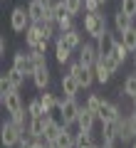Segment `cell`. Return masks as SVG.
I'll list each match as a JSON object with an SVG mask.
<instances>
[{"label": "cell", "mask_w": 136, "mask_h": 148, "mask_svg": "<svg viewBox=\"0 0 136 148\" xmlns=\"http://www.w3.org/2000/svg\"><path fill=\"white\" fill-rule=\"evenodd\" d=\"M84 32H87L89 37H94V40H99L101 35H106L109 32V27H106V15L104 12H84Z\"/></svg>", "instance_id": "1"}, {"label": "cell", "mask_w": 136, "mask_h": 148, "mask_svg": "<svg viewBox=\"0 0 136 148\" xmlns=\"http://www.w3.org/2000/svg\"><path fill=\"white\" fill-rule=\"evenodd\" d=\"M82 111V104L77 99H69V96H59V106H57V114L64 123H77V116Z\"/></svg>", "instance_id": "2"}, {"label": "cell", "mask_w": 136, "mask_h": 148, "mask_svg": "<svg viewBox=\"0 0 136 148\" xmlns=\"http://www.w3.org/2000/svg\"><path fill=\"white\" fill-rule=\"evenodd\" d=\"M67 72L72 74V77H74L77 82H79V86H82V89H89V86L94 84V79H97L94 69H92V67H84V64L79 62V59L69 64V69H67Z\"/></svg>", "instance_id": "3"}, {"label": "cell", "mask_w": 136, "mask_h": 148, "mask_svg": "<svg viewBox=\"0 0 136 148\" xmlns=\"http://www.w3.org/2000/svg\"><path fill=\"white\" fill-rule=\"evenodd\" d=\"M22 133H25V131H22L20 126H15L12 121H5L3 126H0V138H3V146H5V148H17Z\"/></svg>", "instance_id": "4"}, {"label": "cell", "mask_w": 136, "mask_h": 148, "mask_svg": "<svg viewBox=\"0 0 136 148\" xmlns=\"http://www.w3.org/2000/svg\"><path fill=\"white\" fill-rule=\"evenodd\" d=\"M30 25H32V20H30V15H27V8H22V5L12 8V12H10V27H12V32H22V35H25V30Z\"/></svg>", "instance_id": "5"}, {"label": "cell", "mask_w": 136, "mask_h": 148, "mask_svg": "<svg viewBox=\"0 0 136 148\" xmlns=\"http://www.w3.org/2000/svg\"><path fill=\"white\" fill-rule=\"evenodd\" d=\"M12 69L22 72L25 77H32V74H35V64H32V59H30V52L17 49V52L12 54Z\"/></svg>", "instance_id": "6"}, {"label": "cell", "mask_w": 136, "mask_h": 148, "mask_svg": "<svg viewBox=\"0 0 136 148\" xmlns=\"http://www.w3.org/2000/svg\"><path fill=\"white\" fill-rule=\"evenodd\" d=\"M79 62L84 64V67H97V62H99V49H97L94 42H84L82 47H79Z\"/></svg>", "instance_id": "7"}, {"label": "cell", "mask_w": 136, "mask_h": 148, "mask_svg": "<svg viewBox=\"0 0 136 148\" xmlns=\"http://www.w3.org/2000/svg\"><path fill=\"white\" fill-rule=\"evenodd\" d=\"M52 114H42V116H35L30 121V126H27V133H30V136H35L37 141H40L42 136H45V128H47V123L52 121Z\"/></svg>", "instance_id": "8"}, {"label": "cell", "mask_w": 136, "mask_h": 148, "mask_svg": "<svg viewBox=\"0 0 136 148\" xmlns=\"http://www.w3.org/2000/svg\"><path fill=\"white\" fill-rule=\"evenodd\" d=\"M97 119H99L101 123H106V121H119V119H121V109H119V104H114V101H104V106L99 109Z\"/></svg>", "instance_id": "9"}, {"label": "cell", "mask_w": 136, "mask_h": 148, "mask_svg": "<svg viewBox=\"0 0 136 148\" xmlns=\"http://www.w3.org/2000/svg\"><path fill=\"white\" fill-rule=\"evenodd\" d=\"M59 40H62V42L67 45L72 52H79V47L84 45V35H82V30H77V27H74V30H69V32H62V35H59Z\"/></svg>", "instance_id": "10"}, {"label": "cell", "mask_w": 136, "mask_h": 148, "mask_svg": "<svg viewBox=\"0 0 136 148\" xmlns=\"http://www.w3.org/2000/svg\"><path fill=\"white\" fill-rule=\"evenodd\" d=\"M59 86H62V94L64 96H69V99H77V94H79V89H82V86H79V82L74 79L72 74H62V79H59Z\"/></svg>", "instance_id": "11"}, {"label": "cell", "mask_w": 136, "mask_h": 148, "mask_svg": "<svg viewBox=\"0 0 136 148\" xmlns=\"http://www.w3.org/2000/svg\"><path fill=\"white\" fill-rule=\"evenodd\" d=\"M0 104L5 106V111H8V114H17V111H22V109H25V106H22V96H20V89L10 91V94H8L5 99H0Z\"/></svg>", "instance_id": "12"}, {"label": "cell", "mask_w": 136, "mask_h": 148, "mask_svg": "<svg viewBox=\"0 0 136 148\" xmlns=\"http://www.w3.org/2000/svg\"><path fill=\"white\" fill-rule=\"evenodd\" d=\"M94 123H97V114H92L89 109H84L82 106V111H79V116H77V131H94Z\"/></svg>", "instance_id": "13"}, {"label": "cell", "mask_w": 136, "mask_h": 148, "mask_svg": "<svg viewBox=\"0 0 136 148\" xmlns=\"http://www.w3.org/2000/svg\"><path fill=\"white\" fill-rule=\"evenodd\" d=\"M27 15H30L32 22H42L45 15H47V5H45L42 0H30V3H27Z\"/></svg>", "instance_id": "14"}, {"label": "cell", "mask_w": 136, "mask_h": 148, "mask_svg": "<svg viewBox=\"0 0 136 148\" xmlns=\"http://www.w3.org/2000/svg\"><path fill=\"white\" fill-rule=\"evenodd\" d=\"M116 40H119V32H106V35H101L99 40H97V49H99V54H111L114 52V45Z\"/></svg>", "instance_id": "15"}, {"label": "cell", "mask_w": 136, "mask_h": 148, "mask_svg": "<svg viewBox=\"0 0 136 148\" xmlns=\"http://www.w3.org/2000/svg\"><path fill=\"white\" fill-rule=\"evenodd\" d=\"M40 42H42V30H40V22H32V25L25 30V45H27V49H35Z\"/></svg>", "instance_id": "16"}, {"label": "cell", "mask_w": 136, "mask_h": 148, "mask_svg": "<svg viewBox=\"0 0 136 148\" xmlns=\"http://www.w3.org/2000/svg\"><path fill=\"white\" fill-rule=\"evenodd\" d=\"M64 131V121L62 119H52V121L47 123V128H45V136H42V141H47V143H52V141H57V136Z\"/></svg>", "instance_id": "17"}, {"label": "cell", "mask_w": 136, "mask_h": 148, "mask_svg": "<svg viewBox=\"0 0 136 148\" xmlns=\"http://www.w3.org/2000/svg\"><path fill=\"white\" fill-rule=\"evenodd\" d=\"M136 17H129V15H124V12L119 10V8H116V12H114V30L119 32H126V30H131V27H136Z\"/></svg>", "instance_id": "18"}, {"label": "cell", "mask_w": 136, "mask_h": 148, "mask_svg": "<svg viewBox=\"0 0 136 148\" xmlns=\"http://www.w3.org/2000/svg\"><path fill=\"white\" fill-rule=\"evenodd\" d=\"M50 79H52V77H50V67H37L35 74H32V84H35L40 91H47Z\"/></svg>", "instance_id": "19"}, {"label": "cell", "mask_w": 136, "mask_h": 148, "mask_svg": "<svg viewBox=\"0 0 136 148\" xmlns=\"http://www.w3.org/2000/svg\"><path fill=\"white\" fill-rule=\"evenodd\" d=\"M55 59H57V62L62 64V67L69 62V59H72V49H69L67 45H64L62 40H59V35H57V40H55Z\"/></svg>", "instance_id": "20"}, {"label": "cell", "mask_w": 136, "mask_h": 148, "mask_svg": "<svg viewBox=\"0 0 136 148\" xmlns=\"http://www.w3.org/2000/svg\"><path fill=\"white\" fill-rule=\"evenodd\" d=\"M119 138H121L124 143L136 141L134 131H131V123H129V116H121V119H119Z\"/></svg>", "instance_id": "21"}, {"label": "cell", "mask_w": 136, "mask_h": 148, "mask_svg": "<svg viewBox=\"0 0 136 148\" xmlns=\"http://www.w3.org/2000/svg\"><path fill=\"white\" fill-rule=\"evenodd\" d=\"M114 138H119V121L101 123V141H114Z\"/></svg>", "instance_id": "22"}, {"label": "cell", "mask_w": 136, "mask_h": 148, "mask_svg": "<svg viewBox=\"0 0 136 148\" xmlns=\"http://www.w3.org/2000/svg\"><path fill=\"white\" fill-rule=\"evenodd\" d=\"M94 131H77V148H94Z\"/></svg>", "instance_id": "23"}, {"label": "cell", "mask_w": 136, "mask_h": 148, "mask_svg": "<svg viewBox=\"0 0 136 148\" xmlns=\"http://www.w3.org/2000/svg\"><path fill=\"white\" fill-rule=\"evenodd\" d=\"M10 121L15 123V126H20L22 131H27V126H30L32 116L27 114V109H22V111H17V114H10Z\"/></svg>", "instance_id": "24"}, {"label": "cell", "mask_w": 136, "mask_h": 148, "mask_svg": "<svg viewBox=\"0 0 136 148\" xmlns=\"http://www.w3.org/2000/svg\"><path fill=\"white\" fill-rule=\"evenodd\" d=\"M99 64H104L111 74H116V72L121 69V62L114 57V54H99Z\"/></svg>", "instance_id": "25"}, {"label": "cell", "mask_w": 136, "mask_h": 148, "mask_svg": "<svg viewBox=\"0 0 136 148\" xmlns=\"http://www.w3.org/2000/svg\"><path fill=\"white\" fill-rule=\"evenodd\" d=\"M25 109H27V114H30L32 119H35V116H42V114H47V111H45V106H42V101H40V96L30 99V101H27V106H25Z\"/></svg>", "instance_id": "26"}, {"label": "cell", "mask_w": 136, "mask_h": 148, "mask_svg": "<svg viewBox=\"0 0 136 148\" xmlns=\"http://www.w3.org/2000/svg\"><path fill=\"white\" fill-rule=\"evenodd\" d=\"M121 94L131 96V99L136 96V72H134V74H129V77L124 79V86H121Z\"/></svg>", "instance_id": "27"}, {"label": "cell", "mask_w": 136, "mask_h": 148, "mask_svg": "<svg viewBox=\"0 0 136 148\" xmlns=\"http://www.w3.org/2000/svg\"><path fill=\"white\" fill-rule=\"evenodd\" d=\"M101 106H104V99H101L99 94H89V99H87V104H84V109H89L92 114H99Z\"/></svg>", "instance_id": "28"}, {"label": "cell", "mask_w": 136, "mask_h": 148, "mask_svg": "<svg viewBox=\"0 0 136 148\" xmlns=\"http://www.w3.org/2000/svg\"><path fill=\"white\" fill-rule=\"evenodd\" d=\"M94 74H97V82H99V84H109L111 77H114V74H111L104 64H99V62H97V67H94Z\"/></svg>", "instance_id": "29"}, {"label": "cell", "mask_w": 136, "mask_h": 148, "mask_svg": "<svg viewBox=\"0 0 136 148\" xmlns=\"http://www.w3.org/2000/svg\"><path fill=\"white\" fill-rule=\"evenodd\" d=\"M121 42L129 47V52H136V27H131V30L121 32Z\"/></svg>", "instance_id": "30"}, {"label": "cell", "mask_w": 136, "mask_h": 148, "mask_svg": "<svg viewBox=\"0 0 136 148\" xmlns=\"http://www.w3.org/2000/svg\"><path fill=\"white\" fill-rule=\"evenodd\" d=\"M111 54H114V57L119 59L121 64L126 62V54H129V47H126V45L121 42V35H119V40H116V45H114V52H111Z\"/></svg>", "instance_id": "31"}, {"label": "cell", "mask_w": 136, "mask_h": 148, "mask_svg": "<svg viewBox=\"0 0 136 148\" xmlns=\"http://www.w3.org/2000/svg\"><path fill=\"white\" fill-rule=\"evenodd\" d=\"M57 30H59V35H62V32L74 30V17L69 15V12H67V15H62V17L57 20Z\"/></svg>", "instance_id": "32"}, {"label": "cell", "mask_w": 136, "mask_h": 148, "mask_svg": "<svg viewBox=\"0 0 136 148\" xmlns=\"http://www.w3.org/2000/svg\"><path fill=\"white\" fill-rule=\"evenodd\" d=\"M64 8H67V12L72 17H77L84 10V0H64Z\"/></svg>", "instance_id": "33"}, {"label": "cell", "mask_w": 136, "mask_h": 148, "mask_svg": "<svg viewBox=\"0 0 136 148\" xmlns=\"http://www.w3.org/2000/svg\"><path fill=\"white\" fill-rule=\"evenodd\" d=\"M5 74H8V79L12 82V86H15V89H20V86L25 84V74H22V72H17V69H12V67H10Z\"/></svg>", "instance_id": "34"}, {"label": "cell", "mask_w": 136, "mask_h": 148, "mask_svg": "<svg viewBox=\"0 0 136 148\" xmlns=\"http://www.w3.org/2000/svg\"><path fill=\"white\" fill-rule=\"evenodd\" d=\"M10 91H15V86H12L10 79H8V74L3 72V74H0V99H5Z\"/></svg>", "instance_id": "35"}, {"label": "cell", "mask_w": 136, "mask_h": 148, "mask_svg": "<svg viewBox=\"0 0 136 148\" xmlns=\"http://www.w3.org/2000/svg\"><path fill=\"white\" fill-rule=\"evenodd\" d=\"M30 52V59H32V64H35V69L37 67H47V57H45V52H40V49H27Z\"/></svg>", "instance_id": "36"}, {"label": "cell", "mask_w": 136, "mask_h": 148, "mask_svg": "<svg viewBox=\"0 0 136 148\" xmlns=\"http://www.w3.org/2000/svg\"><path fill=\"white\" fill-rule=\"evenodd\" d=\"M119 10L129 17H136V0H119Z\"/></svg>", "instance_id": "37"}, {"label": "cell", "mask_w": 136, "mask_h": 148, "mask_svg": "<svg viewBox=\"0 0 136 148\" xmlns=\"http://www.w3.org/2000/svg\"><path fill=\"white\" fill-rule=\"evenodd\" d=\"M101 3L99 0H84V12H99Z\"/></svg>", "instance_id": "38"}, {"label": "cell", "mask_w": 136, "mask_h": 148, "mask_svg": "<svg viewBox=\"0 0 136 148\" xmlns=\"http://www.w3.org/2000/svg\"><path fill=\"white\" fill-rule=\"evenodd\" d=\"M129 123H131V131H134V136H136V109L129 114Z\"/></svg>", "instance_id": "39"}, {"label": "cell", "mask_w": 136, "mask_h": 148, "mask_svg": "<svg viewBox=\"0 0 136 148\" xmlns=\"http://www.w3.org/2000/svg\"><path fill=\"white\" fill-rule=\"evenodd\" d=\"M5 49H8V40H5V35L0 37V54L5 57Z\"/></svg>", "instance_id": "40"}, {"label": "cell", "mask_w": 136, "mask_h": 148, "mask_svg": "<svg viewBox=\"0 0 136 148\" xmlns=\"http://www.w3.org/2000/svg\"><path fill=\"white\" fill-rule=\"evenodd\" d=\"M47 148H57V143H47Z\"/></svg>", "instance_id": "41"}, {"label": "cell", "mask_w": 136, "mask_h": 148, "mask_svg": "<svg viewBox=\"0 0 136 148\" xmlns=\"http://www.w3.org/2000/svg\"><path fill=\"white\" fill-rule=\"evenodd\" d=\"M131 148H136V141H131Z\"/></svg>", "instance_id": "42"}, {"label": "cell", "mask_w": 136, "mask_h": 148, "mask_svg": "<svg viewBox=\"0 0 136 148\" xmlns=\"http://www.w3.org/2000/svg\"><path fill=\"white\" fill-rule=\"evenodd\" d=\"M131 101H134V109H136V96H134V99H131Z\"/></svg>", "instance_id": "43"}, {"label": "cell", "mask_w": 136, "mask_h": 148, "mask_svg": "<svg viewBox=\"0 0 136 148\" xmlns=\"http://www.w3.org/2000/svg\"><path fill=\"white\" fill-rule=\"evenodd\" d=\"M134 64H136V52H134Z\"/></svg>", "instance_id": "44"}]
</instances>
